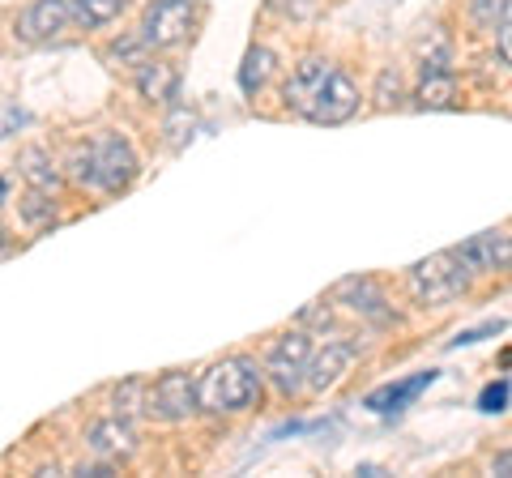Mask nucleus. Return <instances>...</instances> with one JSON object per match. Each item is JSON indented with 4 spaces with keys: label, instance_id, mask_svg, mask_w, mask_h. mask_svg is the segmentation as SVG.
I'll use <instances>...</instances> for the list:
<instances>
[{
    "label": "nucleus",
    "instance_id": "3",
    "mask_svg": "<svg viewBox=\"0 0 512 478\" xmlns=\"http://www.w3.org/2000/svg\"><path fill=\"white\" fill-rule=\"evenodd\" d=\"M312 338H308V329H291V333H282V338L269 346V355H265V376L274 380V389L282 397H295L303 389V376H308V363H312Z\"/></svg>",
    "mask_w": 512,
    "mask_h": 478
},
{
    "label": "nucleus",
    "instance_id": "8",
    "mask_svg": "<svg viewBox=\"0 0 512 478\" xmlns=\"http://www.w3.org/2000/svg\"><path fill=\"white\" fill-rule=\"evenodd\" d=\"M69 22H73L69 0H30V5L18 13L13 35H18L22 43H47V39H56Z\"/></svg>",
    "mask_w": 512,
    "mask_h": 478
},
{
    "label": "nucleus",
    "instance_id": "26",
    "mask_svg": "<svg viewBox=\"0 0 512 478\" xmlns=\"http://www.w3.org/2000/svg\"><path fill=\"white\" fill-rule=\"evenodd\" d=\"M299 325L303 329H329L333 325V308L325 304V299H316V304H308L299 312Z\"/></svg>",
    "mask_w": 512,
    "mask_h": 478
},
{
    "label": "nucleus",
    "instance_id": "25",
    "mask_svg": "<svg viewBox=\"0 0 512 478\" xmlns=\"http://www.w3.org/2000/svg\"><path fill=\"white\" fill-rule=\"evenodd\" d=\"M192 124H197V120H192L188 107H175V111H171V120H167V141H171L175 150H180L184 141L192 137Z\"/></svg>",
    "mask_w": 512,
    "mask_h": 478
},
{
    "label": "nucleus",
    "instance_id": "16",
    "mask_svg": "<svg viewBox=\"0 0 512 478\" xmlns=\"http://www.w3.org/2000/svg\"><path fill=\"white\" fill-rule=\"evenodd\" d=\"M18 175L30 188H43V193H56L60 188V167L52 163V154H47L43 146H26L18 154Z\"/></svg>",
    "mask_w": 512,
    "mask_h": 478
},
{
    "label": "nucleus",
    "instance_id": "17",
    "mask_svg": "<svg viewBox=\"0 0 512 478\" xmlns=\"http://www.w3.org/2000/svg\"><path fill=\"white\" fill-rule=\"evenodd\" d=\"M419 107H431V111H444L457 103V73L453 69H431V73H419V90H414Z\"/></svg>",
    "mask_w": 512,
    "mask_h": 478
},
{
    "label": "nucleus",
    "instance_id": "27",
    "mask_svg": "<svg viewBox=\"0 0 512 478\" xmlns=\"http://www.w3.org/2000/svg\"><path fill=\"white\" fill-rule=\"evenodd\" d=\"M508 380H500V385H487L483 389V397H478V410H487V414H500V410H508Z\"/></svg>",
    "mask_w": 512,
    "mask_h": 478
},
{
    "label": "nucleus",
    "instance_id": "15",
    "mask_svg": "<svg viewBox=\"0 0 512 478\" xmlns=\"http://www.w3.org/2000/svg\"><path fill=\"white\" fill-rule=\"evenodd\" d=\"M431 380H436V372H419V376H410V380H397V385H380V389H372L363 397V406L372 410V414H393V410H402L406 402H414Z\"/></svg>",
    "mask_w": 512,
    "mask_h": 478
},
{
    "label": "nucleus",
    "instance_id": "10",
    "mask_svg": "<svg viewBox=\"0 0 512 478\" xmlns=\"http://www.w3.org/2000/svg\"><path fill=\"white\" fill-rule=\"evenodd\" d=\"M86 449L99 461H124L137 453V427L124 419V414H111V419H94L86 427Z\"/></svg>",
    "mask_w": 512,
    "mask_h": 478
},
{
    "label": "nucleus",
    "instance_id": "22",
    "mask_svg": "<svg viewBox=\"0 0 512 478\" xmlns=\"http://www.w3.org/2000/svg\"><path fill=\"white\" fill-rule=\"evenodd\" d=\"M146 397H150V389L141 385V380H124V385L111 393V406H116V414H124V419H133L137 406H146Z\"/></svg>",
    "mask_w": 512,
    "mask_h": 478
},
{
    "label": "nucleus",
    "instance_id": "14",
    "mask_svg": "<svg viewBox=\"0 0 512 478\" xmlns=\"http://www.w3.org/2000/svg\"><path fill=\"white\" fill-rule=\"evenodd\" d=\"M333 295H338L350 312L367 316V321H376V325L389 321V299H384V291L372 278H346V282H338V291Z\"/></svg>",
    "mask_w": 512,
    "mask_h": 478
},
{
    "label": "nucleus",
    "instance_id": "23",
    "mask_svg": "<svg viewBox=\"0 0 512 478\" xmlns=\"http://www.w3.org/2000/svg\"><path fill=\"white\" fill-rule=\"evenodd\" d=\"M69 175L82 188H99V167H94V146H77L69 158Z\"/></svg>",
    "mask_w": 512,
    "mask_h": 478
},
{
    "label": "nucleus",
    "instance_id": "31",
    "mask_svg": "<svg viewBox=\"0 0 512 478\" xmlns=\"http://www.w3.org/2000/svg\"><path fill=\"white\" fill-rule=\"evenodd\" d=\"M491 474L512 478V453H495V457H491Z\"/></svg>",
    "mask_w": 512,
    "mask_h": 478
},
{
    "label": "nucleus",
    "instance_id": "13",
    "mask_svg": "<svg viewBox=\"0 0 512 478\" xmlns=\"http://www.w3.org/2000/svg\"><path fill=\"white\" fill-rule=\"evenodd\" d=\"M133 82H137L141 99H150V103H175V94H180V69L167 65V60H150L146 56L137 65Z\"/></svg>",
    "mask_w": 512,
    "mask_h": 478
},
{
    "label": "nucleus",
    "instance_id": "2",
    "mask_svg": "<svg viewBox=\"0 0 512 478\" xmlns=\"http://www.w3.org/2000/svg\"><path fill=\"white\" fill-rule=\"evenodd\" d=\"M466 286H470V265L461 261L457 248H444L436 257L410 265L406 274V291L419 308H448L453 299L466 295Z\"/></svg>",
    "mask_w": 512,
    "mask_h": 478
},
{
    "label": "nucleus",
    "instance_id": "7",
    "mask_svg": "<svg viewBox=\"0 0 512 478\" xmlns=\"http://www.w3.org/2000/svg\"><path fill=\"white\" fill-rule=\"evenodd\" d=\"M359 111V86L350 82V73L333 69L325 90L316 94V103L308 107V120L312 124H325V129H333V124H346L350 116Z\"/></svg>",
    "mask_w": 512,
    "mask_h": 478
},
{
    "label": "nucleus",
    "instance_id": "9",
    "mask_svg": "<svg viewBox=\"0 0 512 478\" xmlns=\"http://www.w3.org/2000/svg\"><path fill=\"white\" fill-rule=\"evenodd\" d=\"M457 252L470 265V274H504V269H512V231H483L466 244H457Z\"/></svg>",
    "mask_w": 512,
    "mask_h": 478
},
{
    "label": "nucleus",
    "instance_id": "18",
    "mask_svg": "<svg viewBox=\"0 0 512 478\" xmlns=\"http://www.w3.org/2000/svg\"><path fill=\"white\" fill-rule=\"evenodd\" d=\"M274 65H278V56L269 52V47H261V43H252L248 52H244V65H239V90L244 94H256L265 82H269V73H274Z\"/></svg>",
    "mask_w": 512,
    "mask_h": 478
},
{
    "label": "nucleus",
    "instance_id": "1",
    "mask_svg": "<svg viewBox=\"0 0 512 478\" xmlns=\"http://www.w3.org/2000/svg\"><path fill=\"white\" fill-rule=\"evenodd\" d=\"M261 385H265V363H256L248 355H231V359L214 363V368L197 380L201 410L239 414V410H248L256 397H261Z\"/></svg>",
    "mask_w": 512,
    "mask_h": 478
},
{
    "label": "nucleus",
    "instance_id": "28",
    "mask_svg": "<svg viewBox=\"0 0 512 478\" xmlns=\"http://www.w3.org/2000/svg\"><path fill=\"white\" fill-rule=\"evenodd\" d=\"M397 94H402V77H397L393 69H384L380 82H376V103H380V107H393Z\"/></svg>",
    "mask_w": 512,
    "mask_h": 478
},
{
    "label": "nucleus",
    "instance_id": "21",
    "mask_svg": "<svg viewBox=\"0 0 512 478\" xmlns=\"http://www.w3.org/2000/svg\"><path fill=\"white\" fill-rule=\"evenodd\" d=\"M146 56H150V43L141 39V35H128V39H120V43L107 47V60H111V65H133V69H137Z\"/></svg>",
    "mask_w": 512,
    "mask_h": 478
},
{
    "label": "nucleus",
    "instance_id": "19",
    "mask_svg": "<svg viewBox=\"0 0 512 478\" xmlns=\"http://www.w3.org/2000/svg\"><path fill=\"white\" fill-rule=\"evenodd\" d=\"M69 5H73V22L82 30H103L120 18L128 0H69Z\"/></svg>",
    "mask_w": 512,
    "mask_h": 478
},
{
    "label": "nucleus",
    "instance_id": "33",
    "mask_svg": "<svg viewBox=\"0 0 512 478\" xmlns=\"http://www.w3.org/2000/svg\"><path fill=\"white\" fill-rule=\"evenodd\" d=\"M5 248H9V239H5V231H0V257H5Z\"/></svg>",
    "mask_w": 512,
    "mask_h": 478
},
{
    "label": "nucleus",
    "instance_id": "12",
    "mask_svg": "<svg viewBox=\"0 0 512 478\" xmlns=\"http://www.w3.org/2000/svg\"><path fill=\"white\" fill-rule=\"evenodd\" d=\"M355 359H359V342H329L325 350H316L312 355L308 376H303V389L308 393H329L350 372V363Z\"/></svg>",
    "mask_w": 512,
    "mask_h": 478
},
{
    "label": "nucleus",
    "instance_id": "6",
    "mask_svg": "<svg viewBox=\"0 0 512 478\" xmlns=\"http://www.w3.org/2000/svg\"><path fill=\"white\" fill-rule=\"evenodd\" d=\"M94 167H99V188L103 193H124L137 180V154L120 133H103L94 141Z\"/></svg>",
    "mask_w": 512,
    "mask_h": 478
},
{
    "label": "nucleus",
    "instance_id": "29",
    "mask_svg": "<svg viewBox=\"0 0 512 478\" xmlns=\"http://www.w3.org/2000/svg\"><path fill=\"white\" fill-rule=\"evenodd\" d=\"M495 47H500V60L512 69V5H508V13L500 18V26H495Z\"/></svg>",
    "mask_w": 512,
    "mask_h": 478
},
{
    "label": "nucleus",
    "instance_id": "30",
    "mask_svg": "<svg viewBox=\"0 0 512 478\" xmlns=\"http://www.w3.org/2000/svg\"><path fill=\"white\" fill-rule=\"evenodd\" d=\"M500 329H504V321H487V325H478V329L457 333V338H453V346H474V342H483L487 333H500Z\"/></svg>",
    "mask_w": 512,
    "mask_h": 478
},
{
    "label": "nucleus",
    "instance_id": "24",
    "mask_svg": "<svg viewBox=\"0 0 512 478\" xmlns=\"http://www.w3.org/2000/svg\"><path fill=\"white\" fill-rule=\"evenodd\" d=\"M512 0H470V18L478 30H495L500 26V18L508 13Z\"/></svg>",
    "mask_w": 512,
    "mask_h": 478
},
{
    "label": "nucleus",
    "instance_id": "32",
    "mask_svg": "<svg viewBox=\"0 0 512 478\" xmlns=\"http://www.w3.org/2000/svg\"><path fill=\"white\" fill-rule=\"evenodd\" d=\"M5 197H9V180L0 175V205H5Z\"/></svg>",
    "mask_w": 512,
    "mask_h": 478
},
{
    "label": "nucleus",
    "instance_id": "11",
    "mask_svg": "<svg viewBox=\"0 0 512 478\" xmlns=\"http://www.w3.org/2000/svg\"><path fill=\"white\" fill-rule=\"evenodd\" d=\"M329 73H333L329 60H320V56H303L299 65L291 69V77H286V86H282V103L291 107V111H299V116H308V107L316 103V94L325 90Z\"/></svg>",
    "mask_w": 512,
    "mask_h": 478
},
{
    "label": "nucleus",
    "instance_id": "20",
    "mask_svg": "<svg viewBox=\"0 0 512 478\" xmlns=\"http://www.w3.org/2000/svg\"><path fill=\"white\" fill-rule=\"evenodd\" d=\"M18 210H22V222L30 231H47V227H56V193H43V188H30V193L18 201Z\"/></svg>",
    "mask_w": 512,
    "mask_h": 478
},
{
    "label": "nucleus",
    "instance_id": "4",
    "mask_svg": "<svg viewBox=\"0 0 512 478\" xmlns=\"http://www.w3.org/2000/svg\"><path fill=\"white\" fill-rule=\"evenodd\" d=\"M192 22H197V0H154L137 35L150 43V52H167V47L188 39Z\"/></svg>",
    "mask_w": 512,
    "mask_h": 478
},
{
    "label": "nucleus",
    "instance_id": "5",
    "mask_svg": "<svg viewBox=\"0 0 512 478\" xmlns=\"http://www.w3.org/2000/svg\"><path fill=\"white\" fill-rule=\"evenodd\" d=\"M197 406H201L197 380H192L188 372H180V368L158 376L150 385V397H146V410L163 423H180V419H188V414H197Z\"/></svg>",
    "mask_w": 512,
    "mask_h": 478
}]
</instances>
